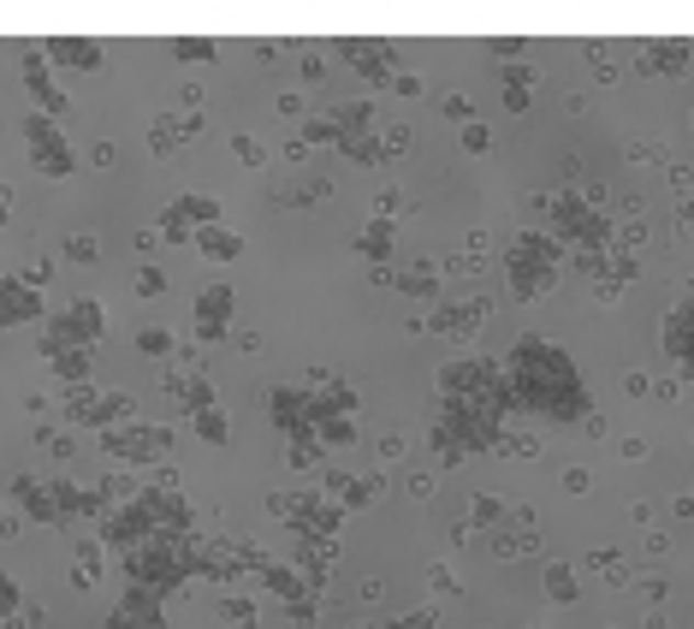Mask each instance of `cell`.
<instances>
[{
  "label": "cell",
  "instance_id": "6da1fadb",
  "mask_svg": "<svg viewBox=\"0 0 694 629\" xmlns=\"http://www.w3.org/2000/svg\"><path fill=\"white\" fill-rule=\"evenodd\" d=\"M511 392H516V404L540 409V416H552V422L587 416L582 374H575V362L564 357V350L546 345V339H523V345H516V357H511Z\"/></svg>",
  "mask_w": 694,
  "mask_h": 629
},
{
  "label": "cell",
  "instance_id": "7a4b0ae2",
  "mask_svg": "<svg viewBox=\"0 0 694 629\" xmlns=\"http://www.w3.org/2000/svg\"><path fill=\"white\" fill-rule=\"evenodd\" d=\"M24 149H31V167L42 179H71L78 172V155H71L60 120H48V113H24Z\"/></svg>",
  "mask_w": 694,
  "mask_h": 629
},
{
  "label": "cell",
  "instance_id": "3957f363",
  "mask_svg": "<svg viewBox=\"0 0 694 629\" xmlns=\"http://www.w3.org/2000/svg\"><path fill=\"white\" fill-rule=\"evenodd\" d=\"M552 268H558V244L540 238V232H528V238L511 244V285L516 297H535V291L552 285Z\"/></svg>",
  "mask_w": 694,
  "mask_h": 629
},
{
  "label": "cell",
  "instance_id": "277c9868",
  "mask_svg": "<svg viewBox=\"0 0 694 629\" xmlns=\"http://www.w3.org/2000/svg\"><path fill=\"white\" fill-rule=\"evenodd\" d=\"M333 125H338V155H350V160H387V155H380V131H374V108H368V101L338 108Z\"/></svg>",
  "mask_w": 694,
  "mask_h": 629
},
{
  "label": "cell",
  "instance_id": "5b68a950",
  "mask_svg": "<svg viewBox=\"0 0 694 629\" xmlns=\"http://www.w3.org/2000/svg\"><path fill=\"white\" fill-rule=\"evenodd\" d=\"M155 517H149V505H137V499H125V505H113L108 517H101V547H113V552H131V547H143V540H155Z\"/></svg>",
  "mask_w": 694,
  "mask_h": 629
},
{
  "label": "cell",
  "instance_id": "8992f818",
  "mask_svg": "<svg viewBox=\"0 0 694 629\" xmlns=\"http://www.w3.org/2000/svg\"><path fill=\"white\" fill-rule=\"evenodd\" d=\"M268 422L286 440H303V434H315V398L298 386H268Z\"/></svg>",
  "mask_w": 694,
  "mask_h": 629
},
{
  "label": "cell",
  "instance_id": "52a82bcc",
  "mask_svg": "<svg viewBox=\"0 0 694 629\" xmlns=\"http://www.w3.org/2000/svg\"><path fill=\"white\" fill-rule=\"evenodd\" d=\"M42 54H48V66H71V71H101L108 66V42H96V36H48Z\"/></svg>",
  "mask_w": 694,
  "mask_h": 629
},
{
  "label": "cell",
  "instance_id": "ba28073f",
  "mask_svg": "<svg viewBox=\"0 0 694 629\" xmlns=\"http://www.w3.org/2000/svg\"><path fill=\"white\" fill-rule=\"evenodd\" d=\"M24 90H31L36 113H48V120H60L71 101L60 96V83H54V66L42 60V48H24Z\"/></svg>",
  "mask_w": 694,
  "mask_h": 629
},
{
  "label": "cell",
  "instance_id": "9c48e42d",
  "mask_svg": "<svg viewBox=\"0 0 694 629\" xmlns=\"http://www.w3.org/2000/svg\"><path fill=\"white\" fill-rule=\"evenodd\" d=\"M160 594L155 588H125V599L108 611V624L101 629H160Z\"/></svg>",
  "mask_w": 694,
  "mask_h": 629
},
{
  "label": "cell",
  "instance_id": "30bf717a",
  "mask_svg": "<svg viewBox=\"0 0 694 629\" xmlns=\"http://www.w3.org/2000/svg\"><path fill=\"white\" fill-rule=\"evenodd\" d=\"M179 434L167 428V422H131V470H149V463H167V451Z\"/></svg>",
  "mask_w": 694,
  "mask_h": 629
},
{
  "label": "cell",
  "instance_id": "8fae6325",
  "mask_svg": "<svg viewBox=\"0 0 694 629\" xmlns=\"http://www.w3.org/2000/svg\"><path fill=\"white\" fill-rule=\"evenodd\" d=\"M12 505H19V517H31V523H60V505H54V487L48 481H36V475H12Z\"/></svg>",
  "mask_w": 694,
  "mask_h": 629
},
{
  "label": "cell",
  "instance_id": "7c38bea8",
  "mask_svg": "<svg viewBox=\"0 0 694 629\" xmlns=\"http://www.w3.org/2000/svg\"><path fill=\"white\" fill-rule=\"evenodd\" d=\"M131 416H137V398H131V392H96L90 409H83V428L108 434V428H125Z\"/></svg>",
  "mask_w": 694,
  "mask_h": 629
},
{
  "label": "cell",
  "instance_id": "4fadbf2b",
  "mask_svg": "<svg viewBox=\"0 0 694 629\" xmlns=\"http://www.w3.org/2000/svg\"><path fill=\"white\" fill-rule=\"evenodd\" d=\"M31 321H48V315H42V291L12 285L7 297H0V327H31Z\"/></svg>",
  "mask_w": 694,
  "mask_h": 629
},
{
  "label": "cell",
  "instance_id": "5bb4252c",
  "mask_svg": "<svg viewBox=\"0 0 694 629\" xmlns=\"http://www.w3.org/2000/svg\"><path fill=\"white\" fill-rule=\"evenodd\" d=\"M338 54H350L357 60L362 78H374V83H387L392 78V66H387V42H357V36H345L338 42Z\"/></svg>",
  "mask_w": 694,
  "mask_h": 629
},
{
  "label": "cell",
  "instance_id": "9a60e30c",
  "mask_svg": "<svg viewBox=\"0 0 694 629\" xmlns=\"http://www.w3.org/2000/svg\"><path fill=\"white\" fill-rule=\"evenodd\" d=\"M197 256H209V261H238V256H244V232H232L226 221H220V226H202V232H197Z\"/></svg>",
  "mask_w": 694,
  "mask_h": 629
},
{
  "label": "cell",
  "instance_id": "2e32d148",
  "mask_svg": "<svg viewBox=\"0 0 694 629\" xmlns=\"http://www.w3.org/2000/svg\"><path fill=\"white\" fill-rule=\"evenodd\" d=\"M256 582H261V588H268V594H279V599H286V606H298V599H309L303 594V576H298V564H261L256 570Z\"/></svg>",
  "mask_w": 694,
  "mask_h": 629
},
{
  "label": "cell",
  "instance_id": "e0dca14e",
  "mask_svg": "<svg viewBox=\"0 0 694 629\" xmlns=\"http://www.w3.org/2000/svg\"><path fill=\"white\" fill-rule=\"evenodd\" d=\"M90 362H96V350L66 345V350H54V357H48V369H54L60 386H90Z\"/></svg>",
  "mask_w": 694,
  "mask_h": 629
},
{
  "label": "cell",
  "instance_id": "ac0fdd59",
  "mask_svg": "<svg viewBox=\"0 0 694 629\" xmlns=\"http://www.w3.org/2000/svg\"><path fill=\"white\" fill-rule=\"evenodd\" d=\"M664 339H671V357L694 374V303H683V310L664 321Z\"/></svg>",
  "mask_w": 694,
  "mask_h": 629
},
{
  "label": "cell",
  "instance_id": "d6986e66",
  "mask_svg": "<svg viewBox=\"0 0 694 629\" xmlns=\"http://www.w3.org/2000/svg\"><path fill=\"white\" fill-rule=\"evenodd\" d=\"M167 392L184 404V416H197V409H214V386H209V374H172V380H167Z\"/></svg>",
  "mask_w": 694,
  "mask_h": 629
},
{
  "label": "cell",
  "instance_id": "ffe728a7",
  "mask_svg": "<svg viewBox=\"0 0 694 629\" xmlns=\"http://www.w3.org/2000/svg\"><path fill=\"white\" fill-rule=\"evenodd\" d=\"M232 303H238L232 285H209L197 297V327H232Z\"/></svg>",
  "mask_w": 694,
  "mask_h": 629
},
{
  "label": "cell",
  "instance_id": "44dd1931",
  "mask_svg": "<svg viewBox=\"0 0 694 629\" xmlns=\"http://www.w3.org/2000/svg\"><path fill=\"white\" fill-rule=\"evenodd\" d=\"M190 434H197L202 446H226L232 440V422H226V409H197V416H190Z\"/></svg>",
  "mask_w": 694,
  "mask_h": 629
},
{
  "label": "cell",
  "instance_id": "7402d4cb",
  "mask_svg": "<svg viewBox=\"0 0 694 629\" xmlns=\"http://www.w3.org/2000/svg\"><path fill=\"white\" fill-rule=\"evenodd\" d=\"M167 48H172V60H184V66H209L220 54V42L214 36H172Z\"/></svg>",
  "mask_w": 694,
  "mask_h": 629
},
{
  "label": "cell",
  "instance_id": "603a6c76",
  "mask_svg": "<svg viewBox=\"0 0 694 629\" xmlns=\"http://www.w3.org/2000/svg\"><path fill=\"white\" fill-rule=\"evenodd\" d=\"M315 409L321 416H350V409H357V392H350L345 380H327V386L315 392Z\"/></svg>",
  "mask_w": 694,
  "mask_h": 629
},
{
  "label": "cell",
  "instance_id": "cb8c5ba5",
  "mask_svg": "<svg viewBox=\"0 0 694 629\" xmlns=\"http://www.w3.org/2000/svg\"><path fill=\"white\" fill-rule=\"evenodd\" d=\"M315 440L321 446H357V422L350 416H321L315 409Z\"/></svg>",
  "mask_w": 694,
  "mask_h": 629
},
{
  "label": "cell",
  "instance_id": "d4e9b609",
  "mask_svg": "<svg viewBox=\"0 0 694 629\" xmlns=\"http://www.w3.org/2000/svg\"><path fill=\"white\" fill-rule=\"evenodd\" d=\"M160 238H167V244H179V250H184V244H197V226H190L184 221V209H179V202H167V209H160Z\"/></svg>",
  "mask_w": 694,
  "mask_h": 629
},
{
  "label": "cell",
  "instance_id": "484cf974",
  "mask_svg": "<svg viewBox=\"0 0 694 629\" xmlns=\"http://www.w3.org/2000/svg\"><path fill=\"white\" fill-rule=\"evenodd\" d=\"M172 202H179V209H184V221L190 226H220V202L214 196H202V190H190V196H172Z\"/></svg>",
  "mask_w": 694,
  "mask_h": 629
},
{
  "label": "cell",
  "instance_id": "4316f807",
  "mask_svg": "<svg viewBox=\"0 0 694 629\" xmlns=\"http://www.w3.org/2000/svg\"><path fill=\"white\" fill-rule=\"evenodd\" d=\"M71 564L90 570V576L101 582V570H108V547H101V535H78V547H71Z\"/></svg>",
  "mask_w": 694,
  "mask_h": 629
},
{
  "label": "cell",
  "instance_id": "83f0119b",
  "mask_svg": "<svg viewBox=\"0 0 694 629\" xmlns=\"http://www.w3.org/2000/svg\"><path fill=\"white\" fill-rule=\"evenodd\" d=\"M256 618H261V611H256V599H249V594H226V599H220V624L256 629Z\"/></svg>",
  "mask_w": 694,
  "mask_h": 629
},
{
  "label": "cell",
  "instance_id": "f1b7e54d",
  "mask_svg": "<svg viewBox=\"0 0 694 629\" xmlns=\"http://www.w3.org/2000/svg\"><path fill=\"white\" fill-rule=\"evenodd\" d=\"M66 261H71V268H96V261H101V238H96V232H71V238H66Z\"/></svg>",
  "mask_w": 694,
  "mask_h": 629
},
{
  "label": "cell",
  "instance_id": "f546056e",
  "mask_svg": "<svg viewBox=\"0 0 694 629\" xmlns=\"http://www.w3.org/2000/svg\"><path fill=\"white\" fill-rule=\"evenodd\" d=\"M137 350H143L149 362H167L172 350H179V339H172L167 327H143V333H137Z\"/></svg>",
  "mask_w": 694,
  "mask_h": 629
},
{
  "label": "cell",
  "instance_id": "4dcf8cb0",
  "mask_svg": "<svg viewBox=\"0 0 694 629\" xmlns=\"http://www.w3.org/2000/svg\"><path fill=\"white\" fill-rule=\"evenodd\" d=\"M232 155H238V167H249V172L268 167V143L249 137V131H238V137H232Z\"/></svg>",
  "mask_w": 694,
  "mask_h": 629
},
{
  "label": "cell",
  "instance_id": "1f68e13d",
  "mask_svg": "<svg viewBox=\"0 0 694 629\" xmlns=\"http://www.w3.org/2000/svg\"><path fill=\"white\" fill-rule=\"evenodd\" d=\"M357 250H362L368 261H387V256H392V226H387V221H368V232H362Z\"/></svg>",
  "mask_w": 694,
  "mask_h": 629
},
{
  "label": "cell",
  "instance_id": "d6a6232c",
  "mask_svg": "<svg viewBox=\"0 0 694 629\" xmlns=\"http://www.w3.org/2000/svg\"><path fill=\"white\" fill-rule=\"evenodd\" d=\"M303 505H309V493H268V510H273L279 523H291V529H298Z\"/></svg>",
  "mask_w": 694,
  "mask_h": 629
},
{
  "label": "cell",
  "instance_id": "836d02e7",
  "mask_svg": "<svg viewBox=\"0 0 694 629\" xmlns=\"http://www.w3.org/2000/svg\"><path fill=\"white\" fill-rule=\"evenodd\" d=\"M12 611H24V594H19V576H12V570H0V624H7Z\"/></svg>",
  "mask_w": 694,
  "mask_h": 629
},
{
  "label": "cell",
  "instance_id": "e575fe53",
  "mask_svg": "<svg viewBox=\"0 0 694 629\" xmlns=\"http://www.w3.org/2000/svg\"><path fill=\"white\" fill-rule=\"evenodd\" d=\"M48 280H54V261H48V256H31V261L19 268V285H31V291H42Z\"/></svg>",
  "mask_w": 694,
  "mask_h": 629
},
{
  "label": "cell",
  "instance_id": "d590c367",
  "mask_svg": "<svg viewBox=\"0 0 694 629\" xmlns=\"http://www.w3.org/2000/svg\"><path fill=\"white\" fill-rule=\"evenodd\" d=\"M321 451H327V446H321L315 434H303V440H291V451H286V458H291V470H309V463H315Z\"/></svg>",
  "mask_w": 694,
  "mask_h": 629
},
{
  "label": "cell",
  "instance_id": "8d00e7d4",
  "mask_svg": "<svg viewBox=\"0 0 694 629\" xmlns=\"http://www.w3.org/2000/svg\"><path fill=\"white\" fill-rule=\"evenodd\" d=\"M167 291V273L160 268H137V297H160Z\"/></svg>",
  "mask_w": 694,
  "mask_h": 629
},
{
  "label": "cell",
  "instance_id": "74e56055",
  "mask_svg": "<svg viewBox=\"0 0 694 629\" xmlns=\"http://www.w3.org/2000/svg\"><path fill=\"white\" fill-rule=\"evenodd\" d=\"M19 529H24V517L12 505H0V540H19Z\"/></svg>",
  "mask_w": 694,
  "mask_h": 629
},
{
  "label": "cell",
  "instance_id": "f35d334b",
  "mask_svg": "<svg viewBox=\"0 0 694 629\" xmlns=\"http://www.w3.org/2000/svg\"><path fill=\"white\" fill-rule=\"evenodd\" d=\"M546 588H552L558 599H570V594H575V582H570V570H552V576H546Z\"/></svg>",
  "mask_w": 694,
  "mask_h": 629
},
{
  "label": "cell",
  "instance_id": "ab89813d",
  "mask_svg": "<svg viewBox=\"0 0 694 629\" xmlns=\"http://www.w3.org/2000/svg\"><path fill=\"white\" fill-rule=\"evenodd\" d=\"M404 285H410V291H427V297H434V273H427V268H410V273H404Z\"/></svg>",
  "mask_w": 694,
  "mask_h": 629
},
{
  "label": "cell",
  "instance_id": "60d3db41",
  "mask_svg": "<svg viewBox=\"0 0 694 629\" xmlns=\"http://www.w3.org/2000/svg\"><path fill=\"white\" fill-rule=\"evenodd\" d=\"M90 160H96V167H113V160H120V149H113V143H96Z\"/></svg>",
  "mask_w": 694,
  "mask_h": 629
},
{
  "label": "cell",
  "instance_id": "b9f144b4",
  "mask_svg": "<svg viewBox=\"0 0 694 629\" xmlns=\"http://www.w3.org/2000/svg\"><path fill=\"white\" fill-rule=\"evenodd\" d=\"M279 113H286V120H303V96H279Z\"/></svg>",
  "mask_w": 694,
  "mask_h": 629
},
{
  "label": "cell",
  "instance_id": "7bdbcfd3",
  "mask_svg": "<svg viewBox=\"0 0 694 629\" xmlns=\"http://www.w3.org/2000/svg\"><path fill=\"white\" fill-rule=\"evenodd\" d=\"M7 221H12V190L0 184V226H7Z\"/></svg>",
  "mask_w": 694,
  "mask_h": 629
},
{
  "label": "cell",
  "instance_id": "ee69618b",
  "mask_svg": "<svg viewBox=\"0 0 694 629\" xmlns=\"http://www.w3.org/2000/svg\"><path fill=\"white\" fill-rule=\"evenodd\" d=\"M392 629H434V618L422 611V618H404V624H392Z\"/></svg>",
  "mask_w": 694,
  "mask_h": 629
}]
</instances>
